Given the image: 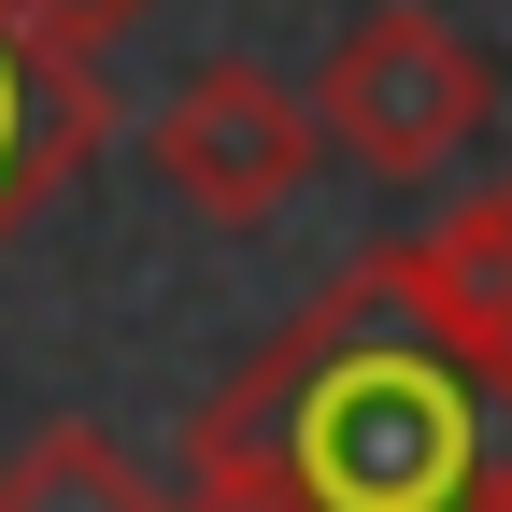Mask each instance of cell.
I'll use <instances>...</instances> for the list:
<instances>
[{
  "label": "cell",
  "instance_id": "cell-6",
  "mask_svg": "<svg viewBox=\"0 0 512 512\" xmlns=\"http://www.w3.org/2000/svg\"><path fill=\"white\" fill-rule=\"evenodd\" d=\"M399 256H413V285H427L441 313H470V328H484V342L512 356V171L484 185V200L427 214V228H413Z\"/></svg>",
  "mask_w": 512,
  "mask_h": 512
},
{
  "label": "cell",
  "instance_id": "cell-2",
  "mask_svg": "<svg viewBox=\"0 0 512 512\" xmlns=\"http://www.w3.org/2000/svg\"><path fill=\"white\" fill-rule=\"evenodd\" d=\"M313 114H328V157L370 171V185H441L484 114H498V72L470 57V29L441 15V0H370V15H342L328 72H313Z\"/></svg>",
  "mask_w": 512,
  "mask_h": 512
},
{
  "label": "cell",
  "instance_id": "cell-3",
  "mask_svg": "<svg viewBox=\"0 0 512 512\" xmlns=\"http://www.w3.org/2000/svg\"><path fill=\"white\" fill-rule=\"evenodd\" d=\"M313 157H328V114H313V86L256 72V57H200L157 114H143V171L171 185L200 228H271Z\"/></svg>",
  "mask_w": 512,
  "mask_h": 512
},
{
  "label": "cell",
  "instance_id": "cell-7",
  "mask_svg": "<svg viewBox=\"0 0 512 512\" xmlns=\"http://www.w3.org/2000/svg\"><path fill=\"white\" fill-rule=\"evenodd\" d=\"M29 29H57V43H114L128 15H157V0H15Z\"/></svg>",
  "mask_w": 512,
  "mask_h": 512
},
{
  "label": "cell",
  "instance_id": "cell-4",
  "mask_svg": "<svg viewBox=\"0 0 512 512\" xmlns=\"http://www.w3.org/2000/svg\"><path fill=\"white\" fill-rule=\"evenodd\" d=\"M100 128H114L100 43H57V29H29L15 0H0V242L100 157Z\"/></svg>",
  "mask_w": 512,
  "mask_h": 512
},
{
  "label": "cell",
  "instance_id": "cell-1",
  "mask_svg": "<svg viewBox=\"0 0 512 512\" xmlns=\"http://www.w3.org/2000/svg\"><path fill=\"white\" fill-rule=\"evenodd\" d=\"M185 512H512V356L399 242L328 271L185 413Z\"/></svg>",
  "mask_w": 512,
  "mask_h": 512
},
{
  "label": "cell",
  "instance_id": "cell-5",
  "mask_svg": "<svg viewBox=\"0 0 512 512\" xmlns=\"http://www.w3.org/2000/svg\"><path fill=\"white\" fill-rule=\"evenodd\" d=\"M0 512H185L143 456H128L114 427H86V413H57V427H29L15 456H0Z\"/></svg>",
  "mask_w": 512,
  "mask_h": 512
}]
</instances>
